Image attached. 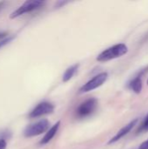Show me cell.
<instances>
[{
  "mask_svg": "<svg viewBox=\"0 0 148 149\" xmlns=\"http://www.w3.org/2000/svg\"><path fill=\"white\" fill-rule=\"evenodd\" d=\"M147 85H148V79H147Z\"/></svg>",
  "mask_w": 148,
  "mask_h": 149,
  "instance_id": "e0dca14e",
  "label": "cell"
},
{
  "mask_svg": "<svg viewBox=\"0 0 148 149\" xmlns=\"http://www.w3.org/2000/svg\"><path fill=\"white\" fill-rule=\"evenodd\" d=\"M128 52V47L126 44L120 43L114 45L105 51H103L101 53H99L97 57V61L99 62H106L110 61L112 59H115L118 58H120L124 55H126Z\"/></svg>",
  "mask_w": 148,
  "mask_h": 149,
  "instance_id": "6da1fadb",
  "label": "cell"
},
{
  "mask_svg": "<svg viewBox=\"0 0 148 149\" xmlns=\"http://www.w3.org/2000/svg\"><path fill=\"white\" fill-rule=\"evenodd\" d=\"M14 38H15L14 36H9L8 38H4L1 39V40H0V49H1V48H3L4 45H8L10 42H11V41H12V39H13Z\"/></svg>",
  "mask_w": 148,
  "mask_h": 149,
  "instance_id": "8fae6325",
  "label": "cell"
},
{
  "mask_svg": "<svg viewBox=\"0 0 148 149\" xmlns=\"http://www.w3.org/2000/svg\"><path fill=\"white\" fill-rule=\"evenodd\" d=\"M139 149H148V140H147L146 141L142 142L140 147H139Z\"/></svg>",
  "mask_w": 148,
  "mask_h": 149,
  "instance_id": "5bb4252c",
  "label": "cell"
},
{
  "mask_svg": "<svg viewBox=\"0 0 148 149\" xmlns=\"http://www.w3.org/2000/svg\"><path fill=\"white\" fill-rule=\"evenodd\" d=\"M44 2L41 1V0H28V1L24 2L21 6H19L16 10H14L10 15V17L15 18V17H17L24 13L31 12L35 10L41 8L44 5Z\"/></svg>",
  "mask_w": 148,
  "mask_h": 149,
  "instance_id": "3957f363",
  "label": "cell"
},
{
  "mask_svg": "<svg viewBox=\"0 0 148 149\" xmlns=\"http://www.w3.org/2000/svg\"><path fill=\"white\" fill-rule=\"evenodd\" d=\"M59 126H60V121H58L56 124H54L50 129H48L47 130V132H46V134H45V135L43 137V139L40 141V142H39V144L40 145H45V144H47L48 142H50L51 140H52V138L56 135V134H57V132H58V128H59Z\"/></svg>",
  "mask_w": 148,
  "mask_h": 149,
  "instance_id": "ba28073f",
  "label": "cell"
},
{
  "mask_svg": "<svg viewBox=\"0 0 148 149\" xmlns=\"http://www.w3.org/2000/svg\"><path fill=\"white\" fill-rule=\"evenodd\" d=\"M7 142L4 139H0V149H6Z\"/></svg>",
  "mask_w": 148,
  "mask_h": 149,
  "instance_id": "4fadbf2b",
  "label": "cell"
},
{
  "mask_svg": "<svg viewBox=\"0 0 148 149\" xmlns=\"http://www.w3.org/2000/svg\"><path fill=\"white\" fill-rule=\"evenodd\" d=\"M108 79V73L107 72H100L95 77H93L92 79H90L88 82H86L84 86H82L79 89V93H85L91 91H93L94 89L99 88Z\"/></svg>",
  "mask_w": 148,
  "mask_h": 149,
  "instance_id": "277c9868",
  "label": "cell"
},
{
  "mask_svg": "<svg viewBox=\"0 0 148 149\" xmlns=\"http://www.w3.org/2000/svg\"><path fill=\"white\" fill-rule=\"evenodd\" d=\"M53 111H54V105L52 103L48 102V101H43L34 107V109L30 113L29 117L38 118L45 114L51 113Z\"/></svg>",
  "mask_w": 148,
  "mask_h": 149,
  "instance_id": "8992f818",
  "label": "cell"
},
{
  "mask_svg": "<svg viewBox=\"0 0 148 149\" xmlns=\"http://www.w3.org/2000/svg\"><path fill=\"white\" fill-rule=\"evenodd\" d=\"M98 107V100L91 98L82 102L76 110V113L79 118H85L92 115Z\"/></svg>",
  "mask_w": 148,
  "mask_h": 149,
  "instance_id": "5b68a950",
  "label": "cell"
},
{
  "mask_svg": "<svg viewBox=\"0 0 148 149\" xmlns=\"http://www.w3.org/2000/svg\"><path fill=\"white\" fill-rule=\"evenodd\" d=\"M3 3H4V2H0V9H2V7H3Z\"/></svg>",
  "mask_w": 148,
  "mask_h": 149,
  "instance_id": "2e32d148",
  "label": "cell"
},
{
  "mask_svg": "<svg viewBox=\"0 0 148 149\" xmlns=\"http://www.w3.org/2000/svg\"><path fill=\"white\" fill-rule=\"evenodd\" d=\"M79 66V64H75V65H73L68 67V68L65 70V73L63 74V79H62L63 81H64V82L69 81V80L74 76V74L76 73V72L78 71Z\"/></svg>",
  "mask_w": 148,
  "mask_h": 149,
  "instance_id": "30bf717a",
  "label": "cell"
},
{
  "mask_svg": "<svg viewBox=\"0 0 148 149\" xmlns=\"http://www.w3.org/2000/svg\"><path fill=\"white\" fill-rule=\"evenodd\" d=\"M140 131H148V114L147 115V117L145 118V120H143L140 129Z\"/></svg>",
  "mask_w": 148,
  "mask_h": 149,
  "instance_id": "7c38bea8",
  "label": "cell"
},
{
  "mask_svg": "<svg viewBox=\"0 0 148 149\" xmlns=\"http://www.w3.org/2000/svg\"><path fill=\"white\" fill-rule=\"evenodd\" d=\"M137 123H138V119H134L133 120H132L131 122H129L128 124H126V126H124L109 141H108V144L111 145V144H113L117 141H119L120 139H122L123 137H125L126 134H128L136 126H137Z\"/></svg>",
  "mask_w": 148,
  "mask_h": 149,
  "instance_id": "52a82bcc",
  "label": "cell"
},
{
  "mask_svg": "<svg viewBox=\"0 0 148 149\" xmlns=\"http://www.w3.org/2000/svg\"><path fill=\"white\" fill-rule=\"evenodd\" d=\"M49 127H50V122L47 120L43 119L33 124L27 126L24 130V135L27 138L38 136L44 132H47Z\"/></svg>",
  "mask_w": 148,
  "mask_h": 149,
  "instance_id": "7a4b0ae2",
  "label": "cell"
},
{
  "mask_svg": "<svg viewBox=\"0 0 148 149\" xmlns=\"http://www.w3.org/2000/svg\"><path fill=\"white\" fill-rule=\"evenodd\" d=\"M7 32H5V31H0V40L1 39H3V38H4L6 36H7Z\"/></svg>",
  "mask_w": 148,
  "mask_h": 149,
  "instance_id": "9a60e30c",
  "label": "cell"
},
{
  "mask_svg": "<svg viewBox=\"0 0 148 149\" xmlns=\"http://www.w3.org/2000/svg\"><path fill=\"white\" fill-rule=\"evenodd\" d=\"M142 87H143V82H142V79H141V77L140 76L135 77L129 83V88L132 89L137 94H139V93H141Z\"/></svg>",
  "mask_w": 148,
  "mask_h": 149,
  "instance_id": "9c48e42d",
  "label": "cell"
}]
</instances>
